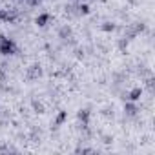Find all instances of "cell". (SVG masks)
I'll return each instance as SVG.
<instances>
[{"label":"cell","mask_w":155,"mask_h":155,"mask_svg":"<svg viewBox=\"0 0 155 155\" xmlns=\"http://www.w3.org/2000/svg\"><path fill=\"white\" fill-rule=\"evenodd\" d=\"M17 51V44L11 40V38H6L0 35V55H4V57H9Z\"/></svg>","instance_id":"1"},{"label":"cell","mask_w":155,"mask_h":155,"mask_svg":"<svg viewBox=\"0 0 155 155\" xmlns=\"http://www.w3.org/2000/svg\"><path fill=\"white\" fill-rule=\"evenodd\" d=\"M49 13H40L37 18H35V24L38 26V28H44V26H48V22H49Z\"/></svg>","instance_id":"2"},{"label":"cell","mask_w":155,"mask_h":155,"mask_svg":"<svg viewBox=\"0 0 155 155\" xmlns=\"http://www.w3.org/2000/svg\"><path fill=\"white\" fill-rule=\"evenodd\" d=\"M140 97H142V88H133V90L128 93V99H130L131 102H137Z\"/></svg>","instance_id":"3"},{"label":"cell","mask_w":155,"mask_h":155,"mask_svg":"<svg viewBox=\"0 0 155 155\" xmlns=\"http://www.w3.org/2000/svg\"><path fill=\"white\" fill-rule=\"evenodd\" d=\"M79 120L86 126V124L90 122V111H88V110H81V111H79Z\"/></svg>","instance_id":"4"},{"label":"cell","mask_w":155,"mask_h":155,"mask_svg":"<svg viewBox=\"0 0 155 155\" xmlns=\"http://www.w3.org/2000/svg\"><path fill=\"white\" fill-rule=\"evenodd\" d=\"M124 110H126V113H128V115H135V113H137V108H135V104H133L131 101L126 104V108H124Z\"/></svg>","instance_id":"5"},{"label":"cell","mask_w":155,"mask_h":155,"mask_svg":"<svg viewBox=\"0 0 155 155\" xmlns=\"http://www.w3.org/2000/svg\"><path fill=\"white\" fill-rule=\"evenodd\" d=\"M66 117H68V113H66V111H60V113L57 115V120H55V124H57V126H60V124L66 120Z\"/></svg>","instance_id":"6"},{"label":"cell","mask_w":155,"mask_h":155,"mask_svg":"<svg viewBox=\"0 0 155 155\" xmlns=\"http://www.w3.org/2000/svg\"><path fill=\"white\" fill-rule=\"evenodd\" d=\"M115 29V26L113 24H110V22H106V24H102V31H106V33H110V31H113Z\"/></svg>","instance_id":"7"},{"label":"cell","mask_w":155,"mask_h":155,"mask_svg":"<svg viewBox=\"0 0 155 155\" xmlns=\"http://www.w3.org/2000/svg\"><path fill=\"white\" fill-rule=\"evenodd\" d=\"M79 9H81V13H82V15H88V13H90V6H88V4H82Z\"/></svg>","instance_id":"8"},{"label":"cell","mask_w":155,"mask_h":155,"mask_svg":"<svg viewBox=\"0 0 155 155\" xmlns=\"http://www.w3.org/2000/svg\"><path fill=\"white\" fill-rule=\"evenodd\" d=\"M60 35H69V28H64V29L60 31Z\"/></svg>","instance_id":"9"},{"label":"cell","mask_w":155,"mask_h":155,"mask_svg":"<svg viewBox=\"0 0 155 155\" xmlns=\"http://www.w3.org/2000/svg\"><path fill=\"white\" fill-rule=\"evenodd\" d=\"M0 20H4V11L0 9Z\"/></svg>","instance_id":"10"}]
</instances>
